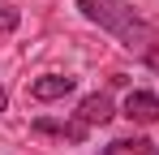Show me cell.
I'll return each mask as SVG.
<instances>
[{"label":"cell","mask_w":159,"mask_h":155,"mask_svg":"<svg viewBox=\"0 0 159 155\" xmlns=\"http://www.w3.org/2000/svg\"><path fill=\"white\" fill-rule=\"evenodd\" d=\"M82 9V17L95 26H103L107 35H116L133 56H142L146 65H155L159 69V30L146 17H138L125 0H73Z\"/></svg>","instance_id":"1"},{"label":"cell","mask_w":159,"mask_h":155,"mask_svg":"<svg viewBox=\"0 0 159 155\" xmlns=\"http://www.w3.org/2000/svg\"><path fill=\"white\" fill-rule=\"evenodd\" d=\"M125 116H129L133 125H155L159 121V95H151V91H129V95H125Z\"/></svg>","instance_id":"2"},{"label":"cell","mask_w":159,"mask_h":155,"mask_svg":"<svg viewBox=\"0 0 159 155\" xmlns=\"http://www.w3.org/2000/svg\"><path fill=\"white\" fill-rule=\"evenodd\" d=\"M73 86H78V82L69 73H48V78H39V82H30V95L39 103H52V99H65Z\"/></svg>","instance_id":"3"},{"label":"cell","mask_w":159,"mask_h":155,"mask_svg":"<svg viewBox=\"0 0 159 155\" xmlns=\"http://www.w3.org/2000/svg\"><path fill=\"white\" fill-rule=\"evenodd\" d=\"M78 121L86 129L90 125H107V121H112V99H107V95H86V99L78 103Z\"/></svg>","instance_id":"4"},{"label":"cell","mask_w":159,"mask_h":155,"mask_svg":"<svg viewBox=\"0 0 159 155\" xmlns=\"http://www.w3.org/2000/svg\"><path fill=\"white\" fill-rule=\"evenodd\" d=\"M34 134H52V138H65V142H82L86 138V125L82 121H48V116H39L34 121Z\"/></svg>","instance_id":"5"},{"label":"cell","mask_w":159,"mask_h":155,"mask_svg":"<svg viewBox=\"0 0 159 155\" xmlns=\"http://www.w3.org/2000/svg\"><path fill=\"white\" fill-rule=\"evenodd\" d=\"M99 155H159V142H151V138H116Z\"/></svg>","instance_id":"6"},{"label":"cell","mask_w":159,"mask_h":155,"mask_svg":"<svg viewBox=\"0 0 159 155\" xmlns=\"http://www.w3.org/2000/svg\"><path fill=\"white\" fill-rule=\"evenodd\" d=\"M17 22H22V13H17L13 4H0V35H9V30H17Z\"/></svg>","instance_id":"7"},{"label":"cell","mask_w":159,"mask_h":155,"mask_svg":"<svg viewBox=\"0 0 159 155\" xmlns=\"http://www.w3.org/2000/svg\"><path fill=\"white\" fill-rule=\"evenodd\" d=\"M4 108H9V91L0 86V112H4Z\"/></svg>","instance_id":"8"}]
</instances>
